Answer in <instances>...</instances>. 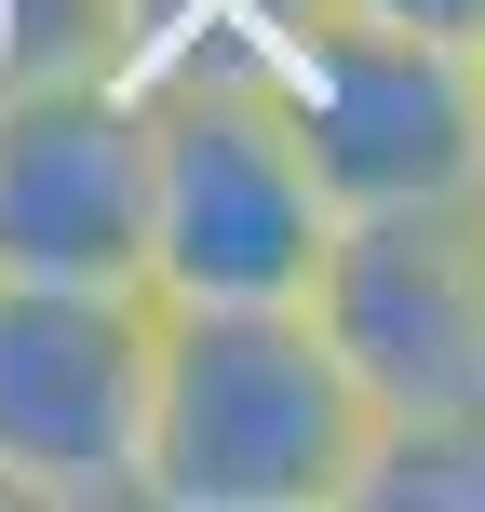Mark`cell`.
<instances>
[{
  "mask_svg": "<svg viewBox=\"0 0 485 512\" xmlns=\"http://www.w3.org/2000/svg\"><path fill=\"white\" fill-rule=\"evenodd\" d=\"M364 445H378V418L337 378L324 324L297 297L162 310L149 445H135V499L149 512H351Z\"/></svg>",
  "mask_w": 485,
  "mask_h": 512,
  "instance_id": "cell-1",
  "label": "cell"
},
{
  "mask_svg": "<svg viewBox=\"0 0 485 512\" xmlns=\"http://www.w3.org/2000/svg\"><path fill=\"white\" fill-rule=\"evenodd\" d=\"M135 95H149V297L162 310L310 297L337 203L283 122L270 68L243 41H176L135 68Z\"/></svg>",
  "mask_w": 485,
  "mask_h": 512,
  "instance_id": "cell-2",
  "label": "cell"
},
{
  "mask_svg": "<svg viewBox=\"0 0 485 512\" xmlns=\"http://www.w3.org/2000/svg\"><path fill=\"white\" fill-rule=\"evenodd\" d=\"M243 54L270 68V95H283V122H297L337 216L485 189V122H472V54L459 41H405V27H364L337 0H270L243 27Z\"/></svg>",
  "mask_w": 485,
  "mask_h": 512,
  "instance_id": "cell-3",
  "label": "cell"
},
{
  "mask_svg": "<svg viewBox=\"0 0 485 512\" xmlns=\"http://www.w3.org/2000/svg\"><path fill=\"white\" fill-rule=\"evenodd\" d=\"M310 324H324L337 378L364 418H459L485 405V189L445 203H351L310 270Z\"/></svg>",
  "mask_w": 485,
  "mask_h": 512,
  "instance_id": "cell-4",
  "label": "cell"
},
{
  "mask_svg": "<svg viewBox=\"0 0 485 512\" xmlns=\"http://www.w3.org/2000/svg\"><path fill=\"white\" fill-rule=\"evenodd\" d=\"M149 337L162 297L135 283H0V499L14 512H135Z\"/></svg>",
  "mask_w": 485,
  "mask_h": 512,
  "instance_id": "cell-5",
  "label": "cell"
},
{
  "mask_svg": "<svg viewBox=\"0 0 485 512\" xmlns=\"http://www.w3.org/2000/svg\"><path fill=\"white\" fill-rule=\"evenodd\" d=\"M0 283L149 297V95L135 68L0 81Z\"/></svg>",
  "mask_w": 485,
  "mask_h": 512,
  "instance_id": "cell-6",
  "label": "cell"
},
{
  "mask_svg": "<svg viewBox=\"0 0 485 512\" xmlns=\"http://www.w3.org/2000/svg\"><path fill=\"white\" fill-rule=\"evenodd\" d=\"M351 512H485V405H459V418H391V432L364 445Z\"/></svg>",
  "mask_w": 485,
  "mask_h": 512,
  "instance_id": "cell-7",
  "label": "cell"
},
{
  "mask_svg": "<svg viewBox=\"0 0 485 512\" xmlns=\"http://www.w3.org/2000/svg\"><path fill=\"white\" fill-rule=\"evenodd\" d=\"M95 68H149V0H14L0 81H95Z\"/></svg>",
  "mask_w": 485,
  "mask_h": 512,
  "instance_id": "cell-8",
  "label": "cell"
},
{
  "mask_svg": "<svg viewBox=\"0 0 485 512\" xmlns=\"http://www.w3.org/2000/svg\"><path fill=\"white\" fill-rule=\"evenodd\" d=\"M337 14H364V27H405V41H485V0H337Z\"/></svg>",
  "mask_w": 485,
  "mask_h": 512,
  "instance_id": "cell-9",
  "label": "cell"
},
{
  "mask_svg": "<svg viewBox=\"0 0 485 512\" xmlns=\"http://www.w3.org/2000/svg\"><path fill=\"white\" fill-rule=\"evenodd\" d=\"M472 122H485V41H472Z\"/></svg>",
  "mask_w": 485,
  "mask_h": 512,
  "instance_id": "cell-10",
  "label": "cell"
},
{
  "mask_svg": "<svg viewBox=\"0 0 485 512\" xmlns=\"http://www.w3.org/2000/svg\"><path fill=\"white\" fill-rule=\"evenodd\" d=\"M0 27H14V0H0Z\"/></svg>",
  "mask_w": 485,
  "mask_h": 512,
  "instance_id": "cell-11",
  "label": "cell"
}]
</instances>
